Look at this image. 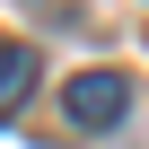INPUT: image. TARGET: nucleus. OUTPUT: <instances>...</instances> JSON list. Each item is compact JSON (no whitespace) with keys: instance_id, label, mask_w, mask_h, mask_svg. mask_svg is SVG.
<instances>
[{"instance_id":"nucleus-1","label":"nucleus","mask_w":149,"mask_h":149,"mask_svg":"<svg viewBox=\"0 0 149 149\" xmlns=\"http://www.w3.org/2000/svg\"><path fill=\"white\" fill-rule=\"evenodd\" d=\"M61 105H70V123H79V132H114V123L132 114V79H123V70H79Z\"/></svg>"},{"instance_id":"nucleus-2","label":"nucleus","mask_w":149,"mask_h":149,"mask_svg":"<svg viewBox=\"0 0 149 149\" xmlns=\"http://www.w3.org/2000/svg\"><path fill=\"white\" fill-rule=\"evenodd\" d=\"M26 97H35V44H18V35H9V44H0V123H9Z\"/></svg>"}]
</instances>
